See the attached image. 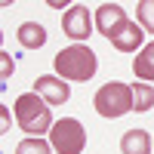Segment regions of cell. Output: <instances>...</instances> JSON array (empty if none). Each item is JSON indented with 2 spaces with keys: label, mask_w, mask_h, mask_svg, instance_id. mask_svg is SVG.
Listing matches in <instances>:
<instances>
[{
  "label": "cell",
  "mask_w": 154,
  "mask_h": 154,
  "mask_svg": "<svg viewBox=\"0 0 154 154\" xmlns=\"http://www.w3.org/2000/svg\"><path fill=\"white\" fill-rule=\"evenodd\" d=\"M111 46L117 49V53H139V49L145 46V31L139 22H126L123 28L111 37Z\"/></svg>",
  "instance_id": "ba28073f"
},
{
  "label": "cell",
  "mask_w": 154,
  "mask_h": 154,
  "mask_svg": "<svg viewBox=\"0 0 154 154\" xmlns=\"http://www.w3.org/2000/svg\"><path fill=\"white\" fill-rule=\"evenodd\" d=\"M0 117H3V133H6V130H9V108L0 105Z\"/></svg>",
  "instance_id": "2e32d148"
},
{
  "label": "cell",
  "mask_w": 154,
  "mask_h": 154,
  "mask_svg": "<svg viewBox=\"0 0 154 154\" xmlns=\"http://www.w3.org/2000/svg\"><path fill=\"white\" fill-rule=\"evenodd\" d=\"M154 151V139L145 130H126L120 136V154H151Z\"/></svg>",
  "instance_id": "9c48e42d"
},
{
  "label": "cell",
  "mask_w": 154,
  "mask_h": 154,
  "mask_svg": "<svg viewBox=\"0 0 154 154\" xmlns=\"http://www.w3.org/2000/svg\"><path fill=\"white\" fill-rule=\"evenodd\" d=\"M133 74H136V80L154 83V40H148V43H145V46L136 53V62H133Z\"/></svg>",
  "instance_id": "30bf717a"
},
{
  "label": "cell",
  "mask_w": 154,
  "mask_h": 154,
  "mask_svg": "<svg viewBox=\"0 0 154 154\" xmlns=\"http://www.w3.org/2000/svg\"><path fill=\"white\" fill-rule=\"evenodd\" d=\"M12 111H16V123L22 126V133L28 136H43L53 130V111H49V105L40 99L31 89V93H22L16 99V105H12Z\"/></svg>",
  "instance_id": "7a4b0ae2"
},
{
  "label": "cell",
  "mask_w": 154,
  "mask_h": 154,
  "mask_svg": "<svg viewBox=\"0 0 154 154\" xmlns=\"http://www.w3.org/2000/svg\"><path fill=\"white\" fill-rule=\"evenodd\" d=\"M136 19L142 25V31L154 37V0H142V3L136 6Z\"/></svg>",
  "instance_id": "5bb4252c"
},
{
  "label": "cell",
  "mask_w": 154,
  "mask_h": 154,
  "mask_svg": "<svg viewBox=\"0 0 154 154\" xmlns=\"http://www.w3.org/2000/svg\"><path fill=\"white\" fill-rule=\"evenodd\" d=\"M16 37H19V43L25 49H40L46 43V28L37 25V22H22L19 31H16Z\"/></svg>",
  "instance_id": "8fae6325"
},
{
  "label": "cell",
  "mask_w": 154,
  "mask_h": 154,
  "mask_svg": "<svg viewBox=\"0 0 154 154\" xmlns=\"http://www.w3.org/2000/svg\"><path fill=\"white\" fill-rule=\"evenodd\" d=\"M130 86H133V111H136V114L151 111V108H154V86L145 83V80H136V83H130Z\"/></svg>",
  "instance_id": "7c38bea8"
},
{
  "label": "cell",
  "mask_w": 154,
  "mask_h": 154,
  "mask_svg": "<svg viewBox=\"0 0 154 154\" xmlns=\"http://www.w3.org/2000/svg\"><path fill=\"white\" fill-rule=\"evenodd\" d=\"M16 154H53V145L40 136H28L16 145Z\"/></svg>",
  "instance_id": "4fadbf2b"
},
{
  "label": "cell",
  "mask_w": 154,
  "mask_h": 154,
  "mask_svg": "<svg viewBox=\"0 0 154 154\" xmlns=\"http://www.w3.org/2000/svg\"><path fill=\"white\" fill-rule=\"evenodd\" d=\"M53 68L62 80H71V83H86L96 77V53L89 49L86 43H71L65 49H59L56 59H53Z\"/></svg>",
  "instance_id": "6da1fadb"
},
{
  "label": "cell",
  "mask_w": 154,
  "mask_h": 154,
  "mask_svg": "<svg viewBox=\"0 0 154 154\" xmlns=\"http://www.w3.org/2000/svg\"><path fill=\"white\" fill-rule=\"evenodd\" d=\"M151 139H154V136H151Z\"/></svg>",
  "instance_id": "e0dca14e"
},
{
  "label": "cell",
  "mask_w": 154,
  "mask_h": 154,
  "mask_svg": "<svg viewBox=\"0 0 154 154\" xmlns=\"http://www.w3.org/2000/svg\"><path fill=\"white\" fill-rule=\"evenodd\" d=\"M62 31H65L74 43H86V37L93 34V19H89V9L83 3L68 6V12L62 16Z\"/></svg>",
  "instance_id": "5b68a950"
},
{
  "label": "cell",
  "mask_w": 154,
  "mask_h": 154,
  "mask_svg": "<svg viewBox=\"0 0 154 154\" xmlns=\"http://www.w3.org/2000/svg\"><path fill=\"white\" fill-rule=\"evenodd\" d=\"M12 71H16V62H12V56L9 53H0V80H9L12 77Z\"/></svg>",
  "instance_id": "9a60e30c"
},
{
  "label": "cell",
  "mask_w": 154,
  "mask_h": 154,
  "mask_svg": "<svg viewBox=\"0 0 154 154\" xmlns=\"http://www.w3.org/2000/svg\"><path fill=\"white\" fill-rule=\"evenodd\" d=\"M93 105H96V111L102 117H108V120L123 117V114L133 111V86L120 83V80H108L105 86H99Z\"/></svg>",
  "instance_id": "3957f363"
},
{
  "label": "cell",
  "mask_w": 154,
  "mask_h": 154,
  "mask_svg": "<svg viewBox=\"0 0 154 154\" xmlns=\"http://www.w3.org/2000/svg\"><path fill=\"white\" fill-rule=\"evenodd\" d=\"M34 93L53 108V105H65L71 99V86H68V80H62L59 74H43V77L34 80Z\"/></svg>",
  "instance_id": "8992f818"
},
{
  "label": "cell",
  "mask_w": 154,
  "mask_h": 154,
  "mask_svg": "<svg viewBox=\"0 0 154 154\" xmlns=\"http://www.w3.org/2000/svg\"><path fill=\"white\" fill-rule=\"evenodd\" d=\"M93 16H96V28H99V34H102V37H108V40L123 28L126 22H130L120 3H102V6L93 12Z\"/></svg>",
  "instance_id": "52a82bcc"
},
{
  "label": "cell",
  "mask_w": 154,
  "mask_h": 154,
  "mask_svg": "<svg viewBox=\"0 0 154 154\" xmlns=\"http://www.w3.org/2000/svg\"><path fill=\"white\" fill-rule=\"evenodd\" d=\"M49 145L56 154H83L86 148V130L77 117H62L49 130Z\"/></svg>",
  "instance_id": "277c9868"
}]
</instances>
